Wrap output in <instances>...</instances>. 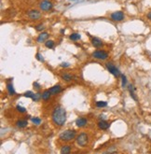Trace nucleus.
<instances>
[{
  "label": "nucleus",
  "instance_id": "c85d7f7f",
  "mask_svg": "<svg viewBox=\"0 0 151 154\" xmlns=\"http://www.w3.org/2000/svg\"><path fill=\"white\" fill-rule=\"evenodd\" d=\"M34 87L37 89V90H39V89L41 88V86H40V84L39 83H37V82H34Z\"/></svg>",
  "mask_w": 151,
  "mask_h": 154
},
{
  "label": "nucleus",
  "instance_id": "1a4fd4ad",
  "mask_svg": "<svg viewBox=\"0 0 151 154\" xmlns=\"http://www.w3.org/2000/svg\"><path fill=\"white\" fill-rule=\"evenodd\" d=\"M92 44L93 47L100 48V47H102V46L104 45V43H103V41H102L100 38H98V37H92Z\"/></svg>",
  "mask_w": 151,
  "mask_h": 154
},
{
  "label": "nucleus",
  "instance_id": "5701e85b",
  "mask_svg": "<svg viewBox=\"0 0 151 154\" xmlns=\"http://www.w3.org/2000/svg\"><path fill=\"white\" fill-rule=\"evenodd\" d=\"M121 81H122V87H125V86H126V84H127V78H126V76H125V75H123V74H121Z\"/></svg>",
  "mask_w": 151,
  "mask_h": 154
},
{
  "label": "nucleus",
  "instance_id": "9b49d317",
  "mask_svg": "<svg viewBox=\"0 0 151 154\" xmlns=\"http://www.w3.org/2000/svg\"><path fill=\"white\" fill-rule=\"evenodd\" d=\"M98 127H99L101 130H106V129L109 128V123L105 121H101L98 123Z\"/></svg>",
  "mask_w": 151,
  "mask_h": 154
},
{
  "label": "nucleus",
  "instance_id": "4468645a",
  "mask_svg": "<svg viewBox=\"0 0 151 154\" xmlns=\"http://www.w3.org/2000/svg\"><path fill=\"white\" fill-rule=\"evenodd\" d=\"M16 125L19 128H24L28 125V121L26 120H20L16 123Z\"/></svg>",
  "mask_w": 151,
  "mask_h": 154
},
{
  "label": "nucleus",
  "instance_id": "f03ea898",
  "mask_svg": "<svg viewBox=\"0 0 151 154\" xmlns=\"http://www.w3.org/2000/svg\"><path fill=\"white\" fill-rule=\"evenodd\" d=\"M76 132L75 130H65L63 132V133H61L59 137L61 140L67 142V141L73 140V139L76 137Z\"/></svg>",
  "mask_w": 151,
  "mask_h": 154
},
{
  "label": "nucleus",
  "instance_id": "0eeeda50",
  "mask_svg": "<svg viewBox=\"0 0 151 154\" xmlns=\"http://www.w3.org/2000/svg\"><path fill=\"white\" fill-rule=\"evenodd\" d=\"M110 17L114 21H121L124 20V13L122 11H115L111 14Z\"/></svg>",
  "mask_w": 151,
  "mask_h": 154
},
{
  "label": "nucleus",
  "instance_id": "2f4dec72",
  "mask_svg": "<svg viewBox=\"0 0 151 154\" xmlns=\"http://www.w3.org/2000/svg\"><path fill=\"white\" fill-rule=\"evenodd\" d=\"M146 17H147V19L151 21V10H150V11H148V13L146 14Z\"/></svg>",
  "mask_w": 151,
  "mask_h": 154
},
{
  "label": "nucleus",
  "instance_id": "423d86ee",
  "mask_svg": "<svg viewBox=\"0 0 151 154\" xmlns=\"http://www.w3.org/2000/svg\"><path fill=\"white\" fill-rule=\"evenodd\" d=\"M39 8L43 11H49V10L52 9V3L48 1V0H43V1L39 3Z\"/></svg>",
  "mask_w": 151,
  "mask_h": 154
},
{
  "label": "nucleus",
  "instance_id": "a878e982",
  "mask_svg": "<svg viewBox=\"0 0 151 154\" xmlns=\"http://www.w3.org/2000/svg\"><path fill=\"white\" fill-rule=\"evenodd\" d=\"M39 98H42V94H36L34 95L33 100H34V101H38V100H39Z\"/></svg>",
  "mask_w": 151,
  "mask_h": 154
},
{
  "label": "nucleus",
  "instance_id": "4be33fe9",
  "mask_svg": "<svg viewBox=\"0 0 151 154\" xmlns=\"http://www.w3.org/2000/svg\"><path fill=\"white\" fill-rule=\"evenodd\" d=\"M96 106L98 107H104L107 106V103L105 101H98V102H96Z\"/></svg>",
  "mask_w": 151,
  "mask_h": 154
},
{
  "label": "nucleus",
  "instance_id": "412c9836",
  "mask_svg": "<svg viewBox=\"0 0 151 154\" xmlns=\"http://www.w3.org/2000/svg\"><path fill=\"white\" fill-rule=\"evenodd\" d=\"M45 46H46L47 48L49 49H52L54 47V41L52 40H47L46 42H45Z\"/></svg>",
  "mask_w": 151,
  "mask_h": 154
},
{
  "label": "nucleus",
  "instance_id": "7ed1b4c3",
  "mask_svg": "<svg viewBox=\"0 0 151 154\" xmlns=\"http://www.w3.org/2000/svg\"><path fill=\"white\" fill-rule=\"evenodd\" d=\"M76 144H78L79 147H85L88 142H89V137H88V135L86 133H81L79 134V135L78 137H76Z\"/></svg>",
  "mask_w": 151,
  "mask_h": 154
},
{
  "label": "nucleus",
  "instance_id": "dca6fc26",
  "mask_svg": "<svg viewBox=\"0 0 151 154\" xmlns=\"http://www.w3.org/2000/svg\"><path fill=\"white\" fill-rule=\"evenodd\" d=\"M62 78L64 80H65V81H70V80H73V76L71 74H69V73H65V74H63L62 75Z\"/></svg>",
  "mask_w": 151,
  "mask_h": 154
},
{
  "label": "nucleus",
  "instance_id": "cd10ccee",
  "mask_svg": "<svg viewBox=\"0 0 151 154\" xmlns=\"http://www.w3.org/2000/svg\"><path fill=\"white\" fill-rule=\"evenodd\" d=\"M36 29H37V31H42V30L44 29V25H43L42 23L38 24V25L36 26Z\"/></svg>",
  "mask_w": 151,
  "mask_h": 154
},
{
  "label": "nucleus",
  "instance_id": "9d476101",
  "mask_svg": "<svg viewBox=\"0 0 151 154\" xmlns=\"http://www.w3.org/2000/svg\"><path fill=\"white\" fill-rule=\"evenodd\" d=\"M87 124V120L85 119V118H78V120L76 121V125L79 128H82L84 127L85 125Z\"/></svg>",
  "mask_w": 151,
  "mask_h": 154
},
{
  "label": "nucleus",
  "instance_id": "393cba45",
  "mask_svg": "<svg viewBox=\"0 0 151 154\" xmlns=\"http://www.w3.org/2000/svg\"><path fill=\"white\" fill-rule=\"evenodd\" d=\"M32 121L35 123V124H40L41 123V120L39 119V118H32Z\"/></svg>",
  "mask_w": 151,
  "mask_h": 154
},
{
  "label": "nucleus",
  "instance_id": "ddd939ff",
  "mask_svg": "<svg viewBox=\"0 0 151 154\" xmlns=\"http://www.w3.org/2000/svg\"><path fill=\"white\" fill-rule=\"evenodd\" d=\"M48 37H49V34L48 33H46V32H44V33H41L39 35H38V37H37V42H39V43L43 42V41L46 40Z\"/></svg>",
  "mask_w": 151,
  "mask_h": 154
},
{
  "label": "nucleus",
  "instance_id": "bb28decb",
  "mask_svg": "<svg viewBox=\"0 0 151 154\" xmlns=\"http://www.w3.org/2000/svg\"><path fill=\"white\" fill-rule=\"evenodd\" d=\"M16 108H17V110H18L19 112H21V113H23V112H25V108L24 107H23V106H16Z\"/></svg>",
  "mask_w": 151,
  "mask_h": 154
},
{
  "label": "nucleus",
  "instance_id": "b1692460",
  "mask_svg": "<svg viewBox=\"0 0 151 154\" xmlns=\"http://www.w3.org/2000/svg\"><path fill=\"white\" fill-rule=\"evenodd\" d=\"M25 97H28V98H32L33 99V97H34V95H35V94L33 92H30V91H28V92H26L25 94H23Z\"/></svg>",
  "mask_w": 151,
  "mask_h": 154
},
{
  "label": "nucleus",
  "instance_id": "f8f14e48",
  "mask_svg": "<svg viewBox=\"0 0 151 154\" xmlns=\"http://www.w3.org/2000/svg\"><path fill=\"white\" fill-rule=\"evenodd\" d=\"M61 91H62V87L60 85H55V86H53V87H51L50 89V92H51V94H57Z\"/></svg>",
  "mask_w": 151,
  "mask_h": 154
},
{
  "label": "nucleus",
  "instance_id": "2eb2a0df",
  "mask_svg": "<svg viewBox=\"0 0 151 154\" xmlns=\"http://www.w3.org/2000/svg\"><path fill=\"white\" fill-rule=\"evenodd\" d=\"M129 91H130V94H131L132 98L133 100H135V101H137V98H136V95H135V92H134V88H133V86L132 84L129 85Z\"/></svg>",
  "mask_w": 151,
  "mask_h": 154
},
{
  "label": "nucleus",
  "instance_id": "f3484780",
  "mask_svg": "<svg viewBox=\"0 0 151 154\" xmlns=\"http://www.w3.org/2000/svg\"><path fill=\"white\" fill-rule=\"evenodd\" d=\"M51 92L50 90H46V91H44L43 92V94H42V99L45 100V101H47V100L50 99L51 97Z\"/></svg>",
  "mask_w": 151,
  "mask_h": 154
},
{
  "label": "nucleus",
  "instance_id": "f257e3e1",
  "mask_svg": "<svg viewBox=\"0 0 151 154\" xmlns=\"http://www.w3.org/2000/svg\"><path fill=\"white\" fill-rule=\"evenodd\" d=\"M52 121L58 126H63L66 121V112L64 107L57 106L52 113Z\"/></svg>",
  "mask_w": 151,
  "mask_h": 154
},
{
  "label": "nucleus",
  "instance_id": "7c9ffc66",
  "mask_svg": "<svg viewBox=\"0 0 151 154\" xmlns=\"http://www.w3.org/2000/svg\"><path fill=\"white\" fill-rule=\"evenodd\" d=\"M61 66H62V67H68V66H69V64H68V63H63V64H61Z\"/></svg>",
  "mask_w": 151,
  "mask_h": 154
},
{
  "label": "nucleus",
  "instance_id": "6e6552de",
  "mask_svg": "<svg viewBox=\"0 0 151 154\" xmlns=\"http://www.w3.org/2000/svg\"><path fill=\"white\" fill-rule=\"evenodd\" d=\"M40 16H41V13L37 9H32L28 12V17H29L31 20H37L39 19Z\"/></svg>",
  "mask_w": 151,
  "mask_h": 154
},
{
  "label": "nucleus",
  "instance_id": "39448f33",
  "mask_svg": "<svg viewBox=\"0 0 151 154\" xmlns=\"http://www.w3.org/2000/svg\"><path fill=\"white\" fill-rule=\"evenodd\" d=\"M106 67H107V69L109 70V72L112 74V75H114V76L116 78H118L119 76H121V74L120 72H119V70L113 64H111V63H107L106 64Z\"/></svg>",
  "mask_w": 151,
  "mask_h": 154
},
{
  "label": "nucleus",
  "instance_id": "aec40b11",
  "mask_svg": "<svg viewBox=\"0 0 151 154\" xmlns=\"http://www.w3.org/2000/svg\"><path fill=\"white\" fill-rule=\"evenodd\" d=\"M69 38L73 41H76V40H78V39H80V35L78 34V33H73V34L70 35Z\"/></svg>",
  "mask_w": 151,
  "mask_h": 154
},
{
  "label": "nucleus",
  "instance_id": "c756f323",
  "mask_svg": "<svg viewBox=\"0 0 151 154\" xmlns=\"http://www.w3.org/2000/svg\"><path fill=\"white\" fill-rule=\"evenodd\" d=\"M37 60L41 61V62H43V61H44V59H43V56L40 55L39 53H37Z\"/></svg>",
  "mask_w": 151,
  "mask_h": 154
},
{
  "label": "nucleus",
  "instance_id": "a211bd4d",
  "mask_svg": "<svg viewBox=\"0 0 151 154\" xmlns=\"http://www.w3.org/2000/svg\"><path fill=\"white\" fill-rule=\"evenodd\" d=\"M7 89H8V92H9V94L10 95L15 94V90H14L12 83H8V84H7Z\"/></svg>",
  "mask_w": 151,
  "mask_h": 154
},
{
  "label": "nucleus",
  "instance_id": "20e7f679",
  "mask_svg": "<svg viewBox=\"0 0 151 154\" xmlns=\"http://www.w3.org/2000/svg\"><path fill=\"white\" fill-rule=\"evenodd\" d=\"M92 56L98 60H105L108 58V53L104 51H101V50H99V51L94 52L92 53Z\"/></svg>",
  "mask_w": 151,
  "mask_h": 154
},
{
  "label": "nucleus",
  "instance_id": "6ab92c4d",
  "mask_svg": "<svg viewBox=\"0 0 151 154\" xmlns=\"http://www.w3.org/2000/svg\"><path fill=\"white\" fill-rule=\"evenodd\" d=\"M71 151V147L70 146H64L61 149V153L62 154H67Z\"/></svg>",
  "mask_w": 151,
  "mask_h": 154
}]
</instances>
